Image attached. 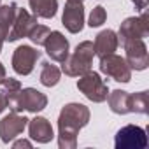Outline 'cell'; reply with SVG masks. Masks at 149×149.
<instances>
[{
	"mask_svg": "<svg viewBox=\"0 0 149 149\" xmlns=\"http://www.w3.org/2000/svg\"><path fill=\"white\" fill-rule=\"evenodd\" d=\"M90 109L84 104L72 102L67 104L58 116V147L60 149H76L77 135L90 123Z\"/></svg>",
	"mask_w": 149,
	"mask_h": 149,
	"instance_id": "1",
	"label": "cell"
},
{
	"mask_svg": "<svg viewBox=\"0 0 149 149\" xmlns=\"http://www.w3.org/2000/svg\"><path fill=\"white\" fill-rule=\"evenodd\" d=\"M93 56H95L93 42L83 40L81 44L76 46L72 54L65 58V61H61V72L68 77H79L83 74H86L88 70H91Z\"/></svg>",
	"mask_w": 149,
	"mask_h": 149,
	"instance_id": "2",
	"label": "cell"
},
{
	"mask_svg": "<svg viewBox=\"0 0 149 149\" xmlns=\"http://www.w3.org/2000/svg\"><path fill=\"white\" fill-rule=\"evenodd\" d=\"M77 90L91 102L95 104H102L107 100V95H109V88L107 84L104 83V79L100 77V74L93 72V70H88L86 74L79 76L77 79Z\"/></svg>",
	"mask_w": 149,
	"mask_h": 149,
	"instance_id": "3",
	"label": "cell"
},
{
	"mask_svg": "<svg viewBox=\"0 0 149 149\" xmlns=\"http://www.w3.org/2000/svg\"><path fill=\"white\" fill-rule=\"evenodd\" d=\"M100 72L104 76L114 79L116 83H130L132 79V68L130 65L126 63L125 58L118 56V54H107V56H102L100 58Z\"/></svg>",
	"mask_w": 149,
	"mask_h": 149,
	"instance_id": "4",
	"label": "cell"
},
{
	"mask_svg": "<svg viewBox=\"0 0 149 149\" xmlns=\"http://www.w3.org/2000/svg\"><path fill=\"white\" fill-rule=\"evenodd\" d=\"M114 146L116 149H142L147 146L146 130L137 125H126L116 133Z\"/></svg>",
	"mask_w": 149,
	"mask_h": 149,
	"instance_id": "5",
	"label": "cell"
},
{
	"mask_svg": "<svg viewBox=\"0 0 149 149\" xmlns=\"http://www.w3.org/2000/svg\"><path fill=\"white\" fill-rule=\"evenodd\" d=\"M149 35V23H147V14L142 11L139 18H126L118 32V40L121 44L133 40V39H146Z\"/></svg>",
	"mask_w": 149,
	"mask_h": 149,
	"instance_id": "6",
	"label": "cell"
},
{
	"mask_svg": "<svg viewBox=\"0 0 149 149\" xmlns=\"http://www.w3.org/2000/svg\"><path fill=\"white\" fill-rule=\"evenodd\" d=\"M40 58V53L32 46H19L13 53V68L18 76H28L32 74L37 60Z\"/></svg>",
	"mask_w": 149,
	"mask_h": 149,
	"instance_id": "7",
	"label": "cell"
},
{
	"mask_svg": "<svg viewBox=\"0 0 149 149\" xmlns=\"http://www.w3.org/2000/svg\"><path fill=\"white\" fill-rule=\"evenodd\" d=\"M126 51V63L130 65L132 70H146L149 65V54H147V46L144 39H133L123 44Z\"/></svg>",
	"mask_w": 149,
	"mask_h": 149,
	"instance_id": "8",
	"label": "cell"
},
{
	"mask_svg": "<svg viewBox=\"0 0 149 149\" xmlns=\"http://www.w3.org/2000/svg\"><path fill=\"white\" fill-rule=\"evenodd\" d=\"M28 125V119L25 116H19L18 112H11L0 119V140L4 144L13 142L18 135L25 132Z\"/></svg>",
	"mask_w": 149,
	"mask_h": 149,
	"instance_id": "9",
	"label": "cell"
},
{
	"mask_svg": "<svg viewBox=\"0 0 149 149\" xmlns=\"http://www.w3.org/2000/svg\"><path fill=\"white\" fill-rule=\"evenodd\" d=\"M37 25V16L30 14L26 9H21L18 7L16 9V16H14V21L11 25V30L7 33V39L9 42H14V40H19L23 37L28 35V32Z\"/></svg>",
	"mask_w": 149,
	"mask_h": 149,
	"instance_id": "10",
	"label": "cell"
},
{
	"mask_svg": "<svg viewBox=\"0 0 149 149\" xmlns=\"http://www.w3.org/2000/svg\"><path fill=\"white\" fill-rule=\"evenodd\" d=\"M61 25L70 33H79L84 28V7H83V2L67 0L65 9H63V16H61Z\"/></svg>",
	"mask_w": 149,
	"mask_h": 149,
	"instance_id": "11",
	"label": "cell"
},
{
	"mask_svg": "<svg viewBox=\"0 0 149 149\" xmlns=\"http://www.w3.org/2000/svg\"><path fill=\"white\" fill-rule=\"evenodd\" d=\"M44 49H46V54L53 60V61H65V58L68 56V51H70V44L67 40V37L61 33V32H51L44 42Z\"/></svg>",
	"mask_w": 149,
	"mask_h": 149,
	"instance_id": "12",
	"label": "cell"
},
{
	"mask_svg": "<svg viewBox=\"0 0 149 149\" xmlns=\"http://www.w3.org/2000/svg\"><path fill=\"white\" fill-rule=\"evenodd\" d=\"M28 135L32 140H35L37 144H47L54 139V132L51 123L42 118V116H35L33 119H28Z\"/></svg>",
	"mask_w": 149,
	"mask_h": 149,
	"instance_id": "13",
	"label": "cell"
},
{
	"mask_svg": "<svg viewBox=\"0 0 149 149\" xmlns=\"http://www.w3.org/2000/svg\"><path fill=\"white\" fill-rule=\"evenodd\" d=\"M2 93L11 112H21V83L14 77H6L2 81Z\"/></svg>",
	"mask_w": 149,
	"mask_h": 149,
	"instance_id": "14",
	"label": "cell"
},
{
	"mask_svg": "<svg viewBox=\"0 0 149 149\" xmlns=\"http://www.w3.org/2000/svg\"><path fill=\"white\" fill-rule=\"evenodd\" d=\"M21 107L28 112H40L47 107V97L35 88H21Z\"/></svg>",
	"mask_w": 149,
	"mask_h": 149,
	"instance_id": "15",
	"label": "cell"
},
{
	"mask_svg": "<svg viewBox=\"0 0 149 149\" xmlns=\"http://www.w3.org/2000/svg\"><path fill=\"white\" fill-rule=\"evenodd\" d=\"M95 54H98L100 58L102 56H107V54H112L118 46H119V40H118V33L114 30H102L97 37H95Z\"/></svg>",
	"mask_w": 149,
	"mask_h": 149,
	"instance_id": "16",
	"label": "cell"
},
{
	"mask_svg": "<svg viewBox=\"0 0 149 149\" xmlns=\"http://www.w3.org/2000/svg\"><path fill=\"white\" fill-rule=\"evenodd\" d=\"M107 102H109V107L114 114H119V116L130 114V93H126L123 90L109 91Z\"/></svg>",
	"mask_w": 149,
	"mask_h": 149,
	"instance_id": "17",
	"label": "cell"
},
{
	"mask_svg": "<svg viewBox=\"0 0 149 149\" xmlns=\"http://www.w3.org/2000/svg\"><path fill=\"white\" fill-rule=\"evenodd\" d=\"M28 6L37 18L51 19L56 16L58 11V0H28Z\"/></svg>",
	"mask_w": 149,
	"mask_h": 149,
	"instance_id": "18",
	"label": "cell"
},
{
	"mask_svg": "<svg viewBox=\"0 0 149 149\" xmlns=\"http://www.w3.org/2000/svg\"><path fill=\"white\" fill-rule=\"evenodd\" d=\"M16 9H18V4H16V2L0 6V37H2L4 40L7 39V33H9L11 25H13V21H14Z\"/></svg>",
	"mask_w": 149,
	"mask_h": 149,
	"instance_id": "19",
	"label": "cell"
},
{
	"mask_svg": "<svg viewBox=\"0 0 149 149\" xmlns=\"http://www.w3.org/2000/svg\"><path fill=\"white\" fill-rule=\"evenodd\" d=\"M60 79H61V70L56 65H53L49 61L42 63V68H40V84L42 86L53 88L60 83Z\"/></svg>",
	"mask_w": 149,
	"mask_h": 149,
	"instance_id": "20",
	"label": "cell"
},
{
	"mask_svg": "<svg viewBox=\"0 0 149 149\" xmlns=\"http://www.w3.org/2000/svg\"><path fill=\"white\" fill-rule=\"evenodd\" d=\"M147 91H139L130 95V112L147 114Z\"/></svg>",
	"mask_w": 149,
	"mask_h": 149,
	"instance_id": "21",
	"label": "cell"
},
{
	"mask_svg": "<svg viewBox=\"0 0 149 149\" xmlns=\"http://www.w3.org/2000/svg\"><path fill=\"white\" fill-rule=\"evenodd\" d=\"M51 33V30L46 26V25H35L30 32H28V39L35 44V46H44V42H46V39H47V35Z\"/></svg>",
	"mask_w": 149,
	"mask_h": 149,
	"instance_id": "22",
	"label": "cell"
},
{
	"mask_svg": "<svg viewBox=\"0 0 149 149\" xmlns=\"http://www.w3.org/2000/svg\"><path fill=\"white\" fill-rule=\"evenodd\" d=\"M105 19H107V11H105L102 6H97V7L91 11V14H90L88 25H90L91 28H97V26H102V25L105 23Z\"/></svg>",
	"mask_w": 149,
	"mask_h": 149,
	"instance_id": "23",
	"label": "cell"
},
{
	"mask_svg": "<svg viewBox=\"0 0 149 149\" xmlns=\"http://www.w3.org/2000/svg\"><path fill=\"white\" fill-rule=\"evenodd\" d=\"M13 147H14V149H21V147L30 149V147H32V142H30V140H26V139H21V140H16V142L13 144Z\"/></svg>",
	"mask_w": 149,
	"mask_h": 149,
	"instance_id": "24",
	"label": "cell"
},
{
	"mask_svg": "<svg viewBox=\"0 0 149 149\" xmlns=\"http://www.w3.org/2000/svg\"><path fill=\"white\" fill-rule=\"evenodd\" d=\"M147 2H149V0H132V4H133L135 9H139V11H146Z\"/></svg>",
	"mask_w": 149,
	"mask_h": 149,
	"instance_id": "25",
	"label": "cell"
},
{
	"mask_svg": "<svg viewBox=\"0 0 149 149\" xmlns=\"http://www.w3.org/2000/svg\"><path fill=\"white\" fill-rule=\"evenodd\" d=\"M6 109H7V104H6V97H4V93H2V91H0V114H2Z\"/></svg>",
	"mask_w": 149,
	"mask_h": 149,
	"instance_id": "26",
	"label": "cell"
},
{
	"mask_svg": "<svg viewBox=\"0 0 149 149\" xmlns=\"http://www.w3.org/2000/svg\"><path fill=\"white\" fill-rule=\"evenodd\" d=\"M7 77V74H6V67L2 65V61H0V84H2V81Z\"/></svg>",
	"mask_w": 149,
	"mask_h": 149,
	"instance_id": "27",
	"label": "cell"
},
{
	"mask_svg": "<svg viewBox=\"0 0 149 149\" xmlns=\"http://www.w3.org/2000/svg\"><path fill=\"white\" fill-rule=\"evenodd\" d=\"M4 42H6V40H4L2 37H0V51H2V46H4Z\"/></svg>",
	"mask_w": 149,
	"mask_h": 149,
	"instance_id": "28",
	"label": "cell"
},
{
	"mask_svg": "<svg viewBox=\"0 0 149 149\" xmlns=\"http://www.w3.org/2000/svg\"><path fill=\"white\" fill-rule=\"evenodd\" d=\"M74 2H84V0H74Z\"/></svg>",
	"mask_w": 149,
	"mask_h": 149,
	"instance_id": "29",
	"label": "cell"
},
{
	"mask_svg": "<svg viewBox=\"0 0 149 149\" xmlns=\"http://www.w3.org/2000/svg\"><path fill=\"white\" fill-rule=\"evenodd\" d=\"M0 6H2V4H0Z\"/></svg>",
	"mask_w": 149,
	"mask_h": 149,
	"instance_id": "30",
	"label": "cell"
}]
</instances>
